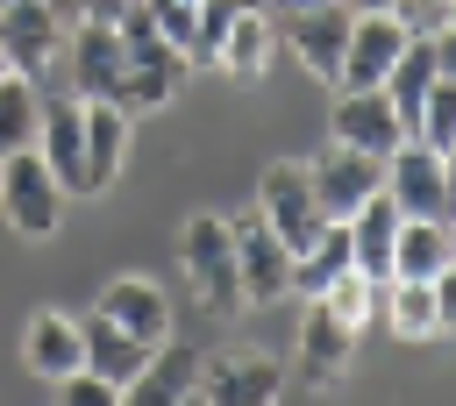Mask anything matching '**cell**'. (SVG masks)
Here are the masks:
<instances>
[{
  "instance_id": "cell-7",
  "label": "cell",
  "mask_w": 456,
  "mask_h": 406,
  "mask_svg": "<svg viewBox=\"0 0 456 406\" xmlns=\"http://www.w3.org/2000/svg\"><path fill=\"white\" fill-rule=\"evenodd\" d=\"M385 192L399 214L413 221H449V178H442V150H428L420 135H406L385 157Z\"/></svg>"
},
{
  "instance_id": "cell-21",
  "label": "cell",
  "mask_w": 456,
  "mask_h": 406,
  "mask_svg": "<svg viewBox=\"0 0 456 406\" xmlns=\"http://www.w3.org/2000/svg\"><path fill=\"white\" fill-rule=\"evenodd\" d=\"M36 150H43V164L57 171V185H64V192H86V114H78V100L43 107Z\"/></svg>"
},
{
  "instance_id": "cell-32",
  "label": "cell",
  "mask_w": 456,
  "mask_h": 406,
  "mask_svg": "<svg viewBox=\"0 0 456 406\" xmlns=\"http://www.w3.org/2000/svg\"><path fill=\"white\" fill-rule=\"evenodd\" d=\"M428 292H435V313H442V335H456V256L428 278Z\"/></svg>"
},
{
  "instance_id": "cell-30",
  "label": "cell",
  "mask_w": 456,
  "mask_h": 406,
  "mask_svg": "<svg viewBox=\"0 0 456 406\" xmlns=\"http://www.w3.org/2000/svg\"><path fill=\"white\" fill-rule=\"evenodd\" d=\"M57 399H64V406H121V385L78 363V370H64V378H57Z\"/></svg>"
},
{
  "instance_id": "cell-24",
  "label": "cell",
  "mask_w": 456,
  "mask_h": 406,
  "mask_svg": "<svg viewBox=\"0 0 456 406\" xmlns=\"http://www.w3.org/2000/svg\"><path fill=\"white\" fill-rule=\"evenodd\" d=\"M449 256H456V228H449V221H413V214H399L392 278H435Z\"/></svg>"
},
{
  "instance_id": "cell-4",
  "label": "cell",
  "mask_w": 456,
  "mask_h": 406,
  "mask_svg": "<svg viewBox=\"0 0 456 406\" xmlns=\"http://www.w3.org/2000/svg\"><path fill=\"white\" fill-rule=\"evenodd\" d=\"M256 214H264V228L299 256L314 235H321V199H314V178H306V164H264V178H256Z\"/></svg>"
},
{
  "instance_id": "cell-26",
  "label": "cell",
  "mask_w": 456,
  "mask_h": 406,
  "mask_svg": "<svg viewBox=\"0 0 456 406\" xmlns=\"http://www.w3.org/2000/svg\"><path fill=\"white\" fill-rule=\"evenodd\" d=\"M428 85H435V50H428V36H406V50H399V57H392V71H385V93H392V107H399L406 135H413V114H420Z\"/></svg>"
},
{
  "instance_id": "cell-20",
  "label": "cell",
  "mask_w": 456,
  "mask_h": 406,
  "mask_svg": "<svg viewBox=\"0 0 456 406\" xmlns=\"http://www.w3.org/2000/svg\"><path fill=\"white\" fill-rule=\"evenodd\" d=\"M78 335H86V370H100V378H114L121 392L142 378V363H150V349L157 342H142V335H128V328H114L100 306L78 321Z\"/></svg>"
},
{
  "instance_id": "cell-2",
  "label": "cell",
  "mask_w": 456,
  "mask_h": 406,
  "mask_svg": "<svg viewBox=\"0 0 456 406\" xmlns=\"http://www.w3.org/2000/svg\"><path fill=\"white\" fill-rule=\"evenodd\" d=\"M0 221L21 242H50L64 228V185L43 164V150H7L0 157Z\"/></svg>"
},
{
  "instance_id": "cell-16",
  "label": "cell",
  "mask_w": 456,
  "mask_h": 406,
  "mask_svg": "<svg viewBox=\"0 0 456 406\" xmlns=\"http://www.w3.org/2000/svg\"><path fill=\"white\" fill-rule=\"evenodd\" d=\"M342 228H349V264L385 285V278H392V242H399V207H392V192L378 185L356 214H342Z\"/></svg>"
},
{
  "instance_id": "cell-13",
  "label": "cell",
  "mask_w": 456,
  "mask_h": 406,
  "mask_svg": "<svg viewBox=\"0 0 456 406\" xmlns=\"http://www.w3.org/2000/svg\"><path fill=\"white\" fill-rule=\"evenodd\" d=\"M271 43H278L271 7L235 0L228 28H221V43H214V71H221V78H235V85H256V78H264V64H271Z\"/></svg>"
},
{
  "instance_id": "cell-17",
  "label": "cell",
  "mask_w": 456,
  "mask_h": 406,
  "mask_svg": "<svg viewBox=\"0 0 456 406\" xmlns=\"http://www.w3.org/2000/svg\"><path fill=\"white\" fill-rule=\"evenodd\" d=\"M21 363L36 370V378H64V370H78L86 363V335H78V321L71 313H57V306H43V313H28V328H21Z\"/></svg>"
},
{
  "instance_id": "cell-22",
  "label": "cell",
  "mask_w": 456,
  "mask_h": 406,
  "mask_svg": "<svg viewBox=\"0 0 456 406\" xmlns=\"http://www.w3.org/2000/svg\"><path fill=\"white\" fill-rule=\"evenodd\" d=\"M78 114H86V192H107L128 157V114L114 100H78Z\"/></svg>"
},
{
  "instance_id": "cell-23",
  "label": "cell",
  "mask_w": 456,
  "mask_h": 406,
  "mask_svg": "<svg viewBox=\"0 0 456 406\" xmlns=\"http://www.w3.org/2000/svg\"><path fill=\"white\" fill-rule=\"evenodd\" d=\"M378 313H385V328H392L399 342H435V335H442V313H435L428 278H385V285H378Z\"/></svg>"
},
{
  "instance_id": "cell-28",
  "label": "cell",
  "mask_w": 456,
  "mask_h": 406,
  "mask_svg": "<svg viewBox=\"0 0 456 406\" xmlns=\"http://www.w3.org/2000/svg\"><path fill=\"white\" fill-rule=\"evenodd\" d=\"M413 135H420L428 150H449V142H456V78L435 71V85H428V100H420V114H413Z\"/></svg>"
},
{
  "instance_id": "cell-34",
  "label": "cell",
  "mask_w": 456,
  "mask_h": 406,
  "mask_svg": "<svg viewBox=\"0 0 456 406\" xmlns=\"http://www.w3.org/2000/svg\"><path fill=\"white\" fill-rule=\"evenodd\" d=\"M292 7H321V0H271V14H292Z\"/></svg>"
},
{
  "instance_id": "cell-19",
  "label": "cell",
  "mask_w": 456,
  "mask_h": 406,
  "mask_svg": "<svg viewBox=\"0 0 456 406\" xmlns=\"http://www.w3.org/2000/svg\"><path fill=\"white\" fill-rule=\"evenodd\" d=\"M356 356V328L328 313V299H306V321H299V363L314 385H335Z\"/></svg>"
},
{
  "instance_id": "cell-6",
  "label": "cell",
  "mask_w": 456,
  "mask_h": 406,
  "mask_svg": "<svg viewBox=\"0 0 456 406\" xmlns=\"http://www.w3.org/2000/svg\"><path fill=\"white\" fill-rule=\"evenodd\" d=\"M328 135L349 142V150H370V157H392L406 142V121L392 107L385 85H342L335 93V114H328Z\"/></svg>"
},
{
  "instance_id": "cell-10",
  "label": "cell",
  "mask_w": 456,
  "mask_h": 406,
  "mask_svg": "<svg viewBox=\"0 0 456 406\" xmlns=\"http://www.w3.org/2000/svg\"><path fill=\"white\" fill-rule=\"evenodd\" d=\"M64 21L43 7V0H7L0 7V50H7V64L21 71V78H50L57 71V57H64Z\"/></svg>"
},
{
  "instance_id": "cell-35",
  "label": "cell",
  "mask_w": 456,
  "mask_h": 406,
  "mask_svg": "<svg viewBox=\"0 0 456 406\" xmlns=\"http://www.w3.org/2000/svg\"><path fill=\"white\" fill-rule=\"evenodd\" d=\"M7 71H14V64H7V50H0V78H7Z\"/></svg>"
},
{
  "instance_id": "cell-14",
  "label": "cell",
  "mask_w": 456,
  "mask_h": 406,
  "mask_svg": "<svg viewBox=\"0 0 456 406\" xmlns=\"http://www.w3.org/2000/svg\"><path fill=\"white\" fill-rule=\"evenodd\" d=\"M64 64H71L78 100H114V93H121V64H128L114 21H71V36H64Z\"/></svg>"
},
{
  "instance_id": "cell-5",
  "label": "cell",
  "mask_w": 456,
  "mask_h": 406,
  "mask_svg": "<svg viewBox=\"0 0 456 406\" xmlns=\"http://www.w3.org/2000/svg\"><path fill=\"white\" fill-rule=\"evenodd\" d=\"M200 406H278L285 399V363L264 349H235V356H207L200 363Z\"/></svg>"
},
{
  "instance_id": "cell-8",
  "label": "cell",
  "mask_w": 456,
  "mask_h": 406,
  "mask_svg": "<svg viewBox=\"0 0 456 406\" xmlns=\"http://www.w3.org/2000/svg\"><path fill=\"white\" fill-rule=\"evenodd\" d=\"M235 228V271H242V306H271V299H285L292 292V249L264 228V214L249 207V214H235L228 221Z\"/></svg>"
},
{
  "instance_id": "cell-18",
  "label": "cell",
  "mask_w": 456,
  "mask_h": 406,
  "mask_svg": "<svg viewBox=\"0 0 456 406\" xmlns=\"http://www.w3.org/2000/svg\"><path fill=\"white\" fill-rule=\"evenodd\" d=\"M100 313L114 328L142 335V342H164L171 335V299H164L157 278H114V285H100Z\"/></svg>"
},
{
  "instance_id": "cell-36",
  "label": "cell",
  "mask_w": 456,
  "mask_h": 406,
  "mask_svg": "<svg viewBox=\"0 0 456 406\" xmlns=\"http://www.w3.org/2000/svg\"><path fill=\"white\" fill-rule=\"evenodd\" d=\"M449 228H456V207H449Z\"/></svg>"
},
{
  "instance_id": "cell-29",
  "label": "cell",
  "mask_w": 456,
  "mask_h": 406,
  "mask_svg": "<svg viewBox=\"0 0 456 406\" xmlns=\"http://www.w3.org/2000/svg\"><path fill=\"white\" fill-rule=\"evenodd\" d=\"M321 299H328V313H335V321H349V328L363 335V321L378 313V278H363V271L349 264V271H342V278H335Z\"/></svg>"
},
{
  "instance_id": "cell-12",
  "label": "cell",
  "mask_w": 456,
  "mask_h": 406,
  "mask_svg": "<svg viewBox=\"0 0 456 406\" xmlns=\"http://www.w3.org/2000/svg\"><path fill=\"white\" fill-rule=\"evenodd\" d=\"M285 43H292V57H299L321 85H335V71H342V43H349V0L292 7V14H285Z\"/></svg>"
},
{
  "instance_id": "cell-15",
  "label": "cell",
  "mask_w": 456,
  "mask_h": 406,
  "mask_svg": "<svg viewBox=\"0 0 456 406\" xmlns=\"http://www.w3.org/2000/svg\"><path fill=\"white\" fill-rule=\"evenodd\" d=\"M200 349L192 342H178V335H164L157 349H150V363H142V378L121 392V399H135V406H192V392H200Z\"/></svg>"
},
{
  "instance_id": "cell-27",
  "label": "cell",
  "mask_w": 456,
  "mask_h": 406,
  "mask_svg": "<svg viewBox=\"0 0 456 406\" xmlns=\"http://www.w3.org/2000/svg\"><path fill=\"white\" fill-rule=\"evenodd\" d=\"M36 128H43V93H36V78L7 71L0 78V157L7 150H36Z\"/></svg>"
},
{
  "instance_id": "cell-33",
  "label": "cell",
  "mask_w": 456,
  "mask_h": 406,
  "mask_svg": "<svg viewBox=\"0 0 456 406\" xmlns=\"http://www.w3.org/2000/svg\"><path fill=\"white\" fill-rule=\"evenodd\" d=\"M428 50H435V71H442V78H456V21L428 28Z\"/></svg>"
},
{
  "instance_id": "cell-37",
  "label": "cell",
  "mask_w": 456,
  "mask_h": 406,
  "mask_svg": "<svg viewBox=\"0 0 456 406\" xmlns=\"http://www.w3.org/2000/svg\"><path fill=\"white\" fill-rule=\"evenodd\" d=\"M449 21H456V0H449Z\"/></svg>"
},
{
  "instance_id": "cell-31",
  "label": "cell",
  "mask_w": 456,
  "mask_h": 406,
  "mask_svg": "<svg viewBox=\"0 0 456 406\" xmlns=\"http://www.w3.org/2000/svg\"><path fill=\"white\" fill-rule=\"evenodd\" d=\"M349 7H356V14H363V7H378V14H399L413 36H428V28H442V21H449V0H349Z\"/></svg>"
},
{
  "instance_id": "cell-3",
  "label": "cell",
  "mask_w": 456,
  "mask_h": 406,
  "mask_svg": "<svg viewBox=\"0 0 456 406\" xmlns=\"http://www.w3.org/2000/svg\"><path fill=\"white\" fill-rule=\"evenodd\" d=\"M185 256V285L207 313H242V271H235V228L221 214H192L178 235Z\"/></svg>"
},
{
  "instance_id": "cell-9",
  "label": "cell",
  "mask_w": 456,
  "mask_h": 406,
  "mask_svg": "<svg viewBox=\"0 0 456 406\" xmlns=\"http://www.w3.org/2000/svg\"><path fill=\"white\" fill-rule=\"evenodd\" d=\"M306 178H314V199H321V214L328 221H342V214H356L378 185H385V157H370V150H349V142H328L314 164H306Z\"/></svg>"
},
{
  "instance_id": "cell-25",
  "label": "cell",
  "mask_w": 456,
  "mask_h": 406,
  "mask_svg": "<svg viewBox=\"0 0 456 406\" xmlns=\"http://www.w3.org/2000/svg\"><path fill=\"white\" fill-rule=\"evenodd\" d=\"M342 271H349V228H342V221H321V235L292 256V292H299V299H321Z\"/></svg>"
},
{
  "instance_id": "cell-1",
  "label": "cell",
  "mask_w": 456,
  "mask_h": 406,
  "mask_svg": "<svg viewBox=\"0 0 456 406\" xmlns=\"http://www.w3.org/2000/svg\"><path fill=\"white\" fill-rule=\"evenodd\" d=\"M114 36H121V57H128L114 107H121V114H157V107H171V93H178V78H185V50L164 43V28L150 21V0L128 7V14L114 21Z\"/></svg>"
},
{
  "instance_id": "cell-11",
  "label": "cell",
  "mask_w": 456,
  "mask_h": 406,
  "mask_svg": "<svg viewBox=\"0 0 456 406\" xmlns=\"http://www.w3.org/2000/svg\"><path fill=\"white\" fill-rule=\"evenodd\" d=\"M406 21L399 14H378V7H349V43H342V71H335V93L342 85H385V71H392V57L406 50Z\"/></svg>"
},
{
  "instance_id": "cell-38",
  "label": "cell",
  "mask_w": 456,
  "mask_h": 406,
  "mask_svg": "<svg viewBox=\"0 0 456 406\" xmlns=\"http://www.w3.org/2000/svg\"><path fill=\"white\" fill-rule=\"evenodd\" d=\"M0 7H7V0H0Z\"/></svg>"
}]
</instances>
